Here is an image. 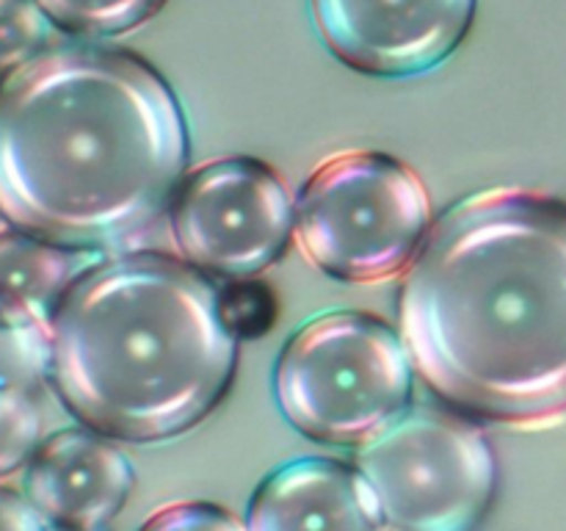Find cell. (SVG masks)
Returning a JSON list of instances; mask_svg holds the SVG:
<instances>
[{"instance_id":"6da1fadb","label":"cell","mask_w":566,"mask_h":531,"mask_svg":"<svg viewBox=\"0 0 566 531\" xmlns=\"http://www.w3.org/2000/svg\"><path fill=\"white\" fill-rule=\"evenodd\" d=\"M398 332L420 379L464 415H564L566 202L490 188L451 205L409 263Z\"/></svg>"},{"instance_id":"7a4b0ae2","label":"cell","mask_w":566,"mask_h":531,"mask_svg":"<svg viewBox=\"0 0 566 531\" xmlns=\"http://www.w3.org/2000/svg\"><path fill=\"white\" fill-rule=\"evenodd\" d=\"M191 138L175 88L136 53L55 44L0 77V216L97 249L164 216Z\"/></svg>"},{"instance_id":"3957f363","label":"cell","mask_w":566,"mask_h":531,"mask_svg":"<svg viewBox=\"0 0 566 531\" xmlns=\"http://www.w3.org/2000/svg\"><path fill=\"white\" fill-rule=\"evenodd\" d=\"M48 335L55 393L111 440L160 442L193 429L238 371L216 282L160 252L99 260L59 304Z\"/></svg>"},{"instance_id":"277c9868","label":"cell","mask_w":566,"mask_h":531,"mask_svg":"<svg viewBox=\"0 0 566 531\" xmlns=\"http://www.w3.org/2000/svg\"><path fill=\"white\" fill-rule=\"evenodd\" d=\"M412 360L379 315L329 310L298 326L274 365V396L287 424L326 446H363L407 413Z\"/></svg>"},{"instance_id":"5b68a950","label":"cell","mask_w":566,"mask_h":531,"mask_svg":"<svg viewBox=\"0 0 566 531\" xmlns=\"http://www.w3.org/2000/svg\"><path fill=\"white\" fill-rule=\"evenodd\" d=\"M431 225V194L412 166L352 149L307 177L293 210V241L318 271L365 285L407 269Z\"/></svg>"},{"instance_id":"8992f818","label":"cell","mask_w":566,"mask_h":531,"mask_svg":"<svg viewBox=\"0 0 566 531\" xmlns=\"http://www.w3.org/2000/svg\"><path fill=\"white\" fill-rule=\"evenodd\" d=\"M385 531H470L490 509L497 459L479 426L415 407L357 448Z\"/></svg>"},{"instance_id":"52a82bcc","label":"cell","mask_w":566,"mask_h":531,"mask_svg":"<svg viewBox=\"0 0 566 531\" xmlns=\"http://www.w3.org/2000/svg\"><path fill=\"white\" fill-rule=\"evenodd\" d=\"M293 210L291 191L269 164L232 155L182 177L169 205L171 236L199 271L247 280L285 254Z\"/></svg>"},{"instance_id":"ba28073f","label":"cell","mask_w":566,"mask_h":531,"mask_svg":"<svg viewBox=\"0 0 566 531\" xmlns=\"http://www.w3.org/2000/svg\"><path fill=\"white\" fill-rule=\"evenodd\" d=\"M326 48L352 70L412 77L440 66L468 37L475 0H310Z\"/></svg>"},{"instance_id":"9c48e42d","label":"cell","mask_w":566,"mask_h":531,"mask_svg":"<svg viewBox=\"0 0 566 531\" xmlns=\"http://www.w3.org/2000/svg\"><path fill=\"white\" fill-rule=\"evenodd\" d=\"M133 485L130 459L111 437L75 426L39 442L22 492L59 531H97L114 523Z\"/></svg>"},{"instance_id":"30bf717a","label":"cell","mask_w":566,"mask_h":531,"mask_svg":"<svg viewBox=\"0 0 566 531\" xmlns=\"http://www.w3.org/2000/svg\"><path fill=\"white\" fill-rule=\"evenodd\" d=\"M249 531H385L379 503L357 465L302 457L254 490Z\"/></svg>"},{"instance_id":"8fae6325","label":"cell","mask_w":566,"mask_h":531,"mask_svg":"<svg viewBox=\"0 0 566 531\" xmlns=\"http://www.w3.org/2000/svg\"><path fill=\"white\" fill-rule=\"evenodd\" d=\"M99 263L92 249L44 241L25 230L0 232V313L50 324L59 304L88 269Z\"/></svg>"},{"instance_id":"7c38bea8","label":"cell","mask_w":566,"mask_h":531,"mask_svg":"<svg viewBox=\"0 0 566 531\" xmlns=\"http://www.w3.org/2000/svg\"><path fill=\"white\" fill-rule=\"evenodd\" d=\"M44 376H50L48 326L0 313V393H36Z\"/></svg>"},{"instance_id":"4fadbf2b","label":"cell","mask_w":566,"mask_h":531,"mask_svg":"<svg viewBox=\"0 0 566 531\" xmlns=\"http://www.w3.org/2000/svg\"><path fill=\"white\" fill-rule=\"evenodd\" d=\"M50 22L81 37H119L147 22L166 0H36Z\"/></svg>"},{"instance_id":"5bb4252c","label":"cell","mask_w":566,"mask_h":531,"mask_svg":"<svg viewBox=\"0 0 566 531\" xmlns=\"http://www.w3.org/2000/svg\"><path fill=\"white\" fill-rule=\"evenodd\" d=\"M42 440L36 393H0V481L25 468Z\"/></svg>"},{"instance_id":"9a60e30c","label":"cell","mask_w":566,"mask_h":531,"mask_svg":"<svg viewBox=\"0 0 566 531\" xmlns=\"http://www.w3.org/2000/svg\"><path fill=\"white\" fill-rule=\"evenodd\" d=\"M53 25L36 0H0V72H11L48 50Z\"/></svg>"},{"instance_id":"2e32d148","label":"cell","mask_w":566,"mask_h":531,"mask_svg":"<svg viewBox=\"0 0 566 531\" xmlns=\"http://www.w3.org/2000/svg\"><path fill=\"white\" fill-rule=\"evenodd\" d=\"M221 319L230 326L232 335L260 337L274 326L276 321V296L265 282L241 280L219 288Z\"/></svg>"},{"instance_id":"e0dca14e","label":"cell","mask_w":566,"mask_h":531,"mask_svg":"<svg viewBox=\"0 0 566 531\" xmlns=\"http://www.w3.org/2000/svg\"><path fill=\"white\" fill-rule=\"evenodd\" d=\"M138 531H249V525L216 503L182 501L160 507L138 525Z\"/></svg>"},{"instance_id":"ac0fdd59","label":"cell","mask_w":566,"mask_h":531,"mask_svg":"<svg viewBox=\"0 0 566 531\" xmlns=\"http://www.w3.org/2000/svg\"><path fill=\"white\" fill-rule=\"evenodd\" d=\"M0 531H48V520L25 492L0 485Z\"/></svg>"},{"instance_id":"d6986e66","label":"cell","mask_w":566,"mask_h":531,"mask_svg":"<svg viewBox=\"0 0 566 531\" xmlns=\"http://www.w3.org/2000/svg\"><path fill=\"white\" fill-rule=\"evenodd\" d=\"M97 531H114V529H111V525H105V529H97Z\"/></svg>"}]
</instances>
